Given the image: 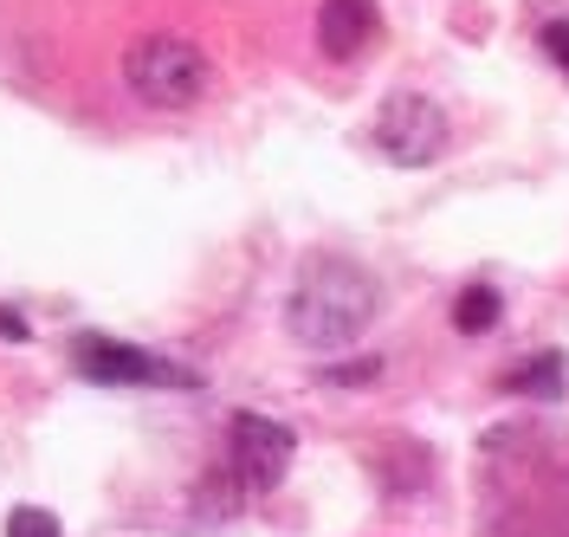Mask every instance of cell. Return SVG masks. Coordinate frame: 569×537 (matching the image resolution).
<instances>
[{"label":"cell","mask_w":569,"mask_h":537,"mask_svg":"<svg viewBox=\"0 0 569 537\" xmlns=\"http://www.w3.org/2000/svg\"><path fill=\"white\" fill-rule=\"evenodd\" d=\"M376 318V279L337 259V252H311L291 279V298H284V324L298 344L311 350H350L356 337Z\"/></svg>","instance_id":"6da1fadb"},{"label":"cell","mask_w":569,"mask_h":537,"mask_svg":"<svg viewBox=\"0 0 569 537\" xmlns=\"http://www.w3.org/2000/svg\"><path fill=\"white\" fill-rule=\"evenodd\" d=\"M123 84L149 110H194L213 91V66L194 39L181 33H142L123 52Z\"/></svg>","instance_id":"7a4b0ae2"},{"label":"cell","mask_w":569,"mask_h":537,"mask_svg":"<svg viewBox=\"0 0 569 537\" xmlns=\"http://www.w3.org/2000/svg\"><path fill=\"white\" fill-rule=\"evenodd\" d=\"M447 110L433 105V98H421V91H401V98H389V105L376 110V123H369V143H376V156L382 162H395V169H427V162H440L447 156Z\"/></svg>","instance_id":"3957f363"},{"label":"cell","mask_w":569,"mask_h":537,"mask_svg":"<svg viewBox=\"0 0 569 537\" xmlns=\"http://www.w3.org/2000/svg\"><path fill=\"white\" fill-rule=\"evenodd\" d=\"M71 362L84 382H117V389H194V376L181 362H162L137 350V344H117V337H78Z\"/></svg>","instance_id":"277c9868"},{"label":"cell","mask_w":569,"mask_h":537,"mask_svg":"<svg viewBox=\"0 0 569 537\" xmlns=\"http://www.w3.org/2000/svg\"><path fill=\"white\" fill-rule=\"evenodd\" d=\"M291 428L272 421V415H233L227 421V454H233V479L247 486V493H272L284 479V466H291Z\"/></svg>","instance_id":"5b68a950"},{"label":"cell","mask_w":569,"mask_h":537,"mask_svg":"<svg viewBox=\"0 0 569 537\" xmlns=\"http://www.w3.org/2000/svg\"><path fill=\"white\" fill-rule=\"evenodd\" d=\"M382 33V13H376V0H323L318 7V46L323 59H362L369 46Z\"/></svg>","instance_id":"8992f818"},{"label":"cell","mask_w":569,"mask_h":537,"mask_svg":"<svg viewBox=\"0 0 569 537\" xmlns=\"http://www.w3.org/2000/svg\"><path fill=\"white\" fill-rule=\"evenodd\" d=\"M498 395H531V401H543V395H563V357H525L511 362L505 376H498Z\"/></svg>","instance_id":"52a82bcc"},{"label":"cell","mask_w":569,"mask_h":537,"mask_svg":"<svg viewBox=\"0 0 569 537\" xmlns=\"http://www.w3.org/2000/svg\"><path fill=\"white\" fill-rule=\"evenodd\" d=\"M498 318H505V291L492 286H466L453 298V330L460 337H486V330H498Z\"/></svg>","instance_id":"ba28073f"},{"label":"cell","mask_w":569,"mask_h":537,"mask_svg":"<svg viewBox=\"0 0 569 537\" xmlns=\"http://www.w3.org/2000/svg\"><path fill=\"white\" fill-rule=\"evenodd\" d=\"M427 473H433V466H427V447H415V440H401L389 460H382V479H389V493H421Z\"/></svg>","instance_id":"9c48e42d"},{"label":"cell","mask_w":569,"mask_h":537,"mask_svg":"<svg viewBox=\"0 0 569 537\" xmlns=\"http://www.w3.org/2000/svg\"><path fill=\"white\" fill-rule=\"evenodd\" d=\"M7 537H66V531H59V518L46 505H13L7 511Z\"/></svg>","instance_id":"30bf717a"},{"label":"cell","mask_w":569,"mask_h":537,"mask_svg":"<svg viewBox=\"0 0 569 537\" xmlns=\"http://www.w3.org/2000/svg\"><path fill=\"white\" fill-rule=\"evenodd\" d=\"M382 376V357H350V362H330L323 369V389H362Z\"/></svg>","instance_id":"8fae6325"},{"label":"cell","mask_w":569,"mask_h":537,"mask_svg":"<svg viewBox=\"0 0 569 537\" xmlns=\"http://www.w3.org/2000/svg\"><path fill=\"white\" fill-rule=\"evenodd\" d=\"M537 39H543V52H550V66H563V72H569V20H550V27H543Z\"/></svg>","instance_id":"7c38bea8"},{"label":"cell","mask_w":569,"mask_h":537,"mask_svg":"<svg viewBox=\"0 0 569 537\" xmlns=\"http://www.w3.org/2000/svg\"><path fill=\"white\" fill-rule=\"evenodd\" d=\"M0 337H13V344H27V324L13 318V311H7V305H0Z\"/></svg>","instance_id":"4fadbf2b"}]
</instances>
